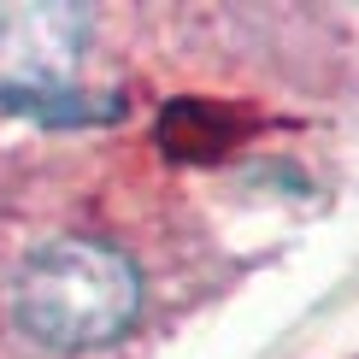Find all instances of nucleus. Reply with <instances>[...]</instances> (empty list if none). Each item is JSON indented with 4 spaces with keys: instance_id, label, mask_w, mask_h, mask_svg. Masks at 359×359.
<instances>
[{
    "instance_id": "f257e3e1",
    "label": "nucleus",
    "mask_w": 359,
    "mask_h": 359,
    "mask_svg": "<svg viewBox=\"0 0 359 359\" xmlns=\"http://www.w3.org/2000/svg\"><path fill=\"white\" fill-rule=\"evenodd\" d=\"M12 312H18L24 336H36L41 348H59V353L107 348L142 312V271L112 242L59 236L18 265Z\"/></svg>"
},
{
    "instance_id": "f03ea898",
    "label": "nucleus",
    "mask_w": 359,
    "mask_h": 359,
    "mask_svg": "<svg viewBox=\"0 0 359 359\" xmlns=\"http://www.w3.org/2000/svg\"><path fill=\"white\" fill-rule=\"evenodd\" d=\"M88 48L83 6H0V95H59Z\"/></svg>"
},
{
    "instance_id": "7ed1b4c3",
    "label": "nucleus",
    "mask_w": 359,
    "mask_h": 359,
    "mask_svg": "<svg viewBox=\"0 0 359 359\" xmlns=\"http://www.w3.org/2000/svg\"><path fill=\"white\" fill-rule=\"evenodd\" d=\"M248 118L236 107H224V100H201V95H183L171 100L165 112H159V154L177 159V165H212V159H224L236 142H242Z\"/></svg>"
}]
</instances>
